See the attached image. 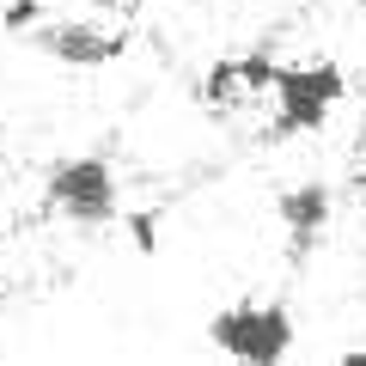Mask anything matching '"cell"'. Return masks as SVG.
I'll return each instance as SVG.
<instances>
[{"mask_svg":"<svg viewBox=\"0 0 366 366\" xmlns=\"http://www.w3.org/2000/svg\"><path fill=\"white\" fill-rule=\"evenodd\" d=\"M354 189H360V196H366V153H360V171H354Z\"/></svg>","mask_w":366,"mask_h":366,"instance_id":"cell-9","label":"cell"},{"mask_svg":"<svg viewBox=\"0 0 366 366\" xmlns=\"http://www.w3.org/2000/svg\"><path fill=\"white\" fill-rule=\"evenodd\" d=\"M43 202L55 214H67L74 226H110L122 220V196H117V171L104 153H79V159H55L43 171Z\"/></svg>","mask_w":366,"mask_h":366,"instance_id":"cell-2","label":"cell"},{"mask_svg":"<svg viewBox=\"0 0 366 366\" xmlns=\"http://www.w3.org/2000/svg\"><path fill=\"white\" fill-rule=\"evenodd\" d=\"M31 43H37L49 61H61V67H110V61H122V49H129V37H122V31L86 25V19L37 25V31H31Z\"/></svg>","mask_w":366,"mask_h":366,"instance_id":"cell-4","label":"cell"},{"mask_svg":"<svg viewBox=\"0 0 366 366\" xmlns=\"http://www.w3.org/2000/svg\"><path fill=\"white\" fill-rule=\"evenodd\" d=\"M269 86H274L269 55H226V61H214L208 79H202V104L208 110H238V104L269 98Z\"/></svg>","mask_w":366,"mask_h":366,"instance_id":"cell-5","label":"cell"},{"mask_svg":"<svg viewBox=\"0 0 366 366\" xmlns=\"http://www.w3.org/2000/svg\"><path fill=\"white\" fill-rule=\"evenodd\" d=\"M122 226H129V244L141 250V257H159V208H134V214H122Z\"/></svg>","mask_w":366,"mask_h":366,"instance_id":"cell-8","label":"cell"},{"mask_svg":"<svg viewBox=\"0 0 366 366\" xmlns=\"http://www.w3.org/2000/svg\"><path fill=\"white\" fill-rule=\"evenodd\" d=\"M342 92H348V79H342L336 61H274V122L269 134L274 141H293V134H312L324 129L330 117H336Z\"/></svg>","mask_w":366,"mask_h":366,"instance_id":"cell-1","label":"cell"},{"mask_svg":"<svg viewBox=\"0 0 366 366\" xmlns=\"http://www.w3.org/2000/svg\"><path fill=\"white\" fill-rule=\"evenodd\" d=\"M43 19H49L43 0H6V6H0V31H6V37H31Z\"/></svg>","mask_w":366,"mask_h":366,"instance_id":"cell-7","label":"cell"},{"mask_svg":"<svg viewBox=\"0 0 366 366\" xmlns=\"http://www.w3.org/2000/svg\"><path fill=\"white\" fill-rule=\"evenodd\" d=\"M330 214H336L330 183H293V189L274 196V220H281V232H287L293 244H312V238L330 226Z\"/></svg>","mask_w":366,"mask_h":366,"instance_id":"cell-6","label":"cell"},{"mask_svg":"<svg viewBox=\"0 0 366 366\" xmlns=\"http://www.w3.org/2000/svg\"><path fill=\"white\" fill-rule=\"evenodd\" d=\"M208 342L220 354H232V360H257V366L287 360L293 354V312L281 300H262V305L238 300V305L208 317Z\"/></svg>","mask_w":366,"mask_h":366,"instance_id":"cell-3","label":"cell"}]
</instances>
